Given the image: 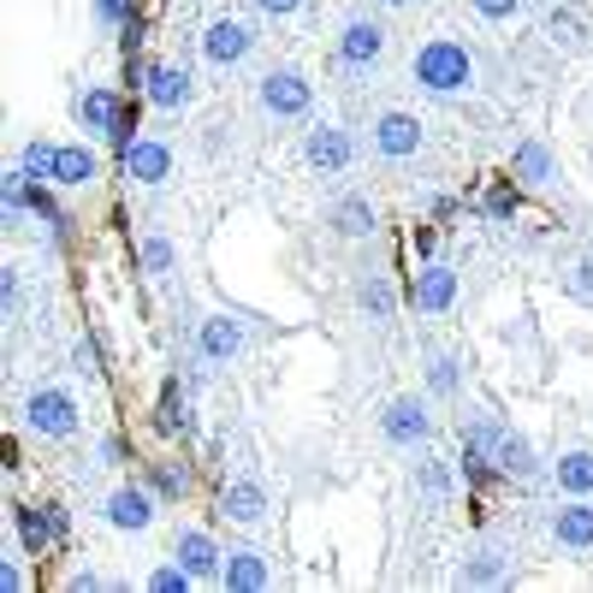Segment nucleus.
Wrapping results in <instances>:
<instances>
[{
    "instance_id": "39",
    "label": "nucleus",
    "mask_w": 593,
    "mask_h": 593,
    "mask_svg": "<svg viewBox=\"0 0 593 593\" xmlns=\"http://www.w3.org/2000/svg\"><path fill=\"white\" fill-rule=\"evenodd\" d=\"M255 7H262V12H267V19H285V12H297V7H303V0H255Z\"/></svg>"
},
{
    "instance_id": "40",
    "label": "nucleus",
    "mask_w": 593,
    "mask_h": 593,
    "mask_svg": "<svg viewBox=\"0 0 593 593\" xmlns=\"http://www.w3.org/2000/svg\"><path fill=\"white\" fill-rule=\"evenodd\" d=\"M0 588H7V593H19V588H24V570H19V563H7V575H0Z\"/></svg>"
},
{
    "instance_id": "14",
    "label": "nucleus",
    "mask_w": 593,
    "mask_h": 593,
    "mask_svg": "<svg viewBox=\"0 0 593 593\" xmlns=\"http://www.w3.org/2000/svg\"><path fill=\"white\" fill-rule=\"evenodd\" d=\"M511 172H516L523 184H534V191H540V184L558 179V161H552V149H546L540 137H523V142H516V155H511Z\"/></svg>"
},
{
    "instance_id": "29",
    "label": "nucleus",
    "mask_w": 593,
    "mask_h": 593,
    "mask_svg": "<svg viewBox=\"0 0 593 593\" xmlns=\"http://www.w3.org/2000/svg\"><path fill=\"white\" fill-rule=\"evenodd\" d=\"M191 582H196V575L184 570V563H161V570L149 575V588H155V593H184Z\"/></svg>"
},
{
    "instance_id": "28",
    "label": "nucleus",
    "mask_w": 593,
    "mask_h": 593,
    "mask_svg": "<svg viewBox=\"0 0 593 593\" xmlns=\"http://www.w3.org/2000/svg\"><path fill=\"white\" fill-rule=\"evenodd\" d=\"M54 161H60L54 142H31V149H24V172H31V179H48L54 184Z\"/></svg>"
},
{
    "instance_id": "12",
    "label": "nucleus",
    "mask_w": 593,
    "mask_h": 593,
    "mask_svg": "<svg viewBox=\"0 0 593 593\" xmlns=\"http://www.w3.org/2000/svg\"><path fill=\"white\" fill-rule=\"evenodd\" d=\"M493 469L499 475H516V481H540V457H534L528 452V440H523V433H511V427H504L499 433V445H493Z\"/></svg>"
},
{
    "instance_id": "38",
    "label": "nucleus",
    "mask_w": 593,
    "mask_h": 593,
    "mask_svg": "<svg viewBox=\"0 0 593 593\" xmlns=\"http://www.w3.org/2000/svg\"><path fill=\"white\" fill-rule=\"evenodd\" d=\"M570 292L593 303V255H588V262H575V267H570Z\"/></svg>"
},
{
    "instance_id": "8",
    "label": "nucleus",
    "mask_w": 593,
    "mask_h": 593,
    "mask_svg": "<svg viewBox=\"0 0 593 593\" xmlns=\"http://www.w3.org/2000/svg\"><path fill=\"white\" fill-rule=\"evenodd\" d=\"M142 90H149V101H155L161 113H179V107H191V95H196V78H191L184 66H155Z\"/></svg>"
},
{
    "instance_id": "19",
    "label": "nucleus",
    "mask_w": 593,
    "mask_h": 593,
    "mask_svg": "<svg viewBox=\"0 0 593 593\" xmlns=\"http://www.w3.org/2000/svg\"><path fill=\"white\" fill-rule=\"evenodd\" d=\"M220 511L231 516V523L250 528V523H262V516H267V493L255 481H231V487H220Z\"/></svg>"
},
{
    "instance_id": "5",
    "label": "nucleus",
    "mask_w": 593,
    "mask_h": 593,
    "mask_svg": "<svg viewBox=\"0 0 593 593\" xmlns=\"http://www.w3.org/2000/svg\"><path fill=\"white\" fill-rule=\"evenodd\" d=\"M374 149H380L386 161H410V155L422 149V119H415V113H380V119H374Z\"/></svg>"
},
{
    "instance_id": "1",
    "label": "nucleus",
    "mask_w": 593,
    "mask_h": 593,
    "mask_svg": "<svg viewBox=\"0 0 593 593\" xmlns=\"http://www.w3.org/2000/svg\"><path fill=\"white\" fill-rule=\"evenodd\" d=\"M415 83H422L427 95L452 101V95H469L475 90V54L463 48L457 36H433L415 48Z\"/></svg>"
},
{
    "instance_id": "34",
    "label": "nucleus",
    "mask_w": 593,
    "mask_h": 593,
    "mask_svg": "<svg viewBox=\"0 0 593 593\" xmlns=\"http://www.w3.org/2000/svg\"><path fill=\"white\" fill-rule=\"evenodd\" d=\"M546 36L563 42V48H575V42H582V31H575V19H570V12H552V19H546Z\"/></svg>"
},
{
    "instance_id": "9",
    "label": "nucleus",
    "mask_w": 593,
    "mask_h": 593,
    "mask_svg": "<svg viewBox=\"0 0 593 593\" xmlns=\"http://www.w3.org/2000/svg\"><path fill=\"white\" fill-rule=\"evenodd\" d=\"M552 540L570 552H593V499H570L563 511H552Z\"/></svg>"
},
{
    "instance_id": "23",
    "label": "nucleus",
    "mask_w": 593,
    "mask_h": 593,
    "mask_svg": "<svg viewBox=\"0 0 593 593\" xmlns=\"http://www.w3.org/2000/svg\"><path fill=\"white\" fill-rule=\"evenodd\" d=\"M78 119H83V132H107V137H113V125L125 119V113H119V95H113V90H83V95H78Z\"/></svg>"
},
{
    "instance_id": "6",
    "label": "nucleus",
    "mask_w": 593,
    "mask_h": 593,
    "mask_svg": "<svg viewBox=\"0 0 593 593\" xmlns=\"http://www.w3.org/2000/svg\"><path fill=\"white\" fill-rule=\"evenodd\" d=\"M386 54V24L380 19H351L339 31V60L344 66H374Z\"/></svg>"
},
{
    "instance_id": "25",
    "label": "nucleus",
    "mask_w": 593,
    "mask_h": 593,
    "mask_svg": "<svg viewBox=\"0 0 593 593\" xmlns=\"http://www.w3.org/2000/svg\"><path fill=\"white\" fill-rule=\"evenodd\" d=\"M332 226H339V238H368V231H374V202L368 196L332 202Z\"/></svg>"
},
{
    "instance_id": "15",
    "label": "nucleus",
    "mask_w": 593,
    "mask_h": 593,
    "mask_svg": "<svg viewBox=\"0 0 593 593\" xmlns=\"http://www.w3.org/2000/svg\"><path fill=\"white\" fill-rule=\"evenodd\" d=\"M303 155H309V167H321V172H344L351 167V137H344L339 125H321V132H309Z\"/></svg>"
},
{
    "instance_id": "10",
    "label": "nucleus",
    "mask_w": 593,
    "mask_h": 593,
    "mask_svg": "<svg viewBox=\"0 0 593 593\" xmlns=\"http://www.w3.org/2000/svg\"><path fill=\"white\" fill-rule=\"evenodd\" d=\"M457 303V273L445 262H427L422 273H415V309L422 315H445Z\"/></svg>"
},
{
    "instance_id": "16",
    "label": "nucleus",
    "mask_w": 593,
    "mask_h": 593,
    "mask_svg": "<svg viewBox=\"0 0 593 593\" xmlns=\"http://www.w3.org/2000/svg\"><path fill=\"white\" fill-rule=\"evenodd\" d=\"M552 481H558V493H570V499H593V452H558L552 463Z\"/></svg>"
},
{
    "instance_id": "26",
    "label": "nucleus",
    "mask_w": 593,
    "mask_h": 593,
    "mask_svg": "<svg viewBox=\"0 0 593 593\" xmlns=\"http://www.w3.org/2000/svg\"><path fill=\"white\" fill-rule=\"evenodd\" d=\"M363 315L368 321H392V285H386V273H368L363 280Z\"/></svg>"
},
{
    "instance_id": "13",
    "label": "nucleus",
    "mask_w": 593,
    "mask_h": 593,
    "mask_svg": "<svg viewBox=\"0 0 593 593\" xmlns=\"http://www.w3.org/2000/svg\"><path fill=\"white\" fill-rule=\"evenodd\" d=\"M125 172H132L137 184H161L172 172V149H167V142H155V137H137L132 149H125Z\"/></svg>"
},
{
    "instance_id": "35",
    "label": "nucleus",
    "mask_w": 593,
    "mask_h": 593,
    "mask_svg": "<svg viewBox=\"0 0 593 593\" xmlns=\"http://www.w3.org/2000/svg\"><path fill=\"white\" fill-rule=\"evenodd\" d=\"M71 363H78V374H83V380H95V363H101V356H95V339H78V344H71Z\"/></svg>"
},
{
    "instance_id": "24",
    "label": "nucleus",
    "mask_w": 593,
    "mask_h": 593,
    "mask_svg": "<svg viewBox=\"0 0 593 593\" xmlns=\"http://www.w3.org/2000/svg\"><path fill=\"white\" fill-rule=\"evenodd\" d=\"M60 534H66L60 511H31V504H24V511H19V540L31 546V552H48V546L60 540Z\"/></svg>"
},
{
    "instance_id": "11",
    "label": "nucleus",
    "mask_w": 593,
    "mask_h": 593,
    "mask_svg": "<svg viewBox=\"0 0 593 593\" xmlns=\"http://www.w3.org/2000/svg\"><path fill=\"white\" fill-rule=\"evenodd\" d=\"M196 351H202V363H231V356L243 351V321H231V315H214V321H202Z\"/></svg>"
},
{
    "instance_id": "20",
    "label": "nucleus",
    "mask_w": 593,
    "mask_h": 593,
    "mask_svg": "<svg viewBox=\"0 0 593 593\" xmlns=\"http://www.w3.org/2000/svg\"><path fill=\"white\" fill-rule=\"evenodd\" d=\"M457 582L463 588H499V582H511V558H504L499 546H481V552H469V563L457 570Z\"/></svg>"
},
{
    "instance_id": "21",
    "label": "nucleus",
    "mask_w": 593,
    "mask_h": 593,
    "mask_svg": "<svg viewBox=\"0 0 593 593\" xmlns=\"http://www.w3.org/2000/svg\"><path fill=\"white\" fill-rule=\"evenodd\" d=\"M95 149H83V142H66L60 149V161H54V184H66V191H83V184H95Z\"/></svg>"
},
{
    "instance_id": "27",
    "label": "nucleus",
    "mask_w": 593,
    "mask_h": 593,
    "mask_svg": "<svg viewBox=\"0 0 593 593\" xmlns=\"http://www.w3.org/2000/svg\"><path fill=\"white\" fill-rule=\"evenodd\" d=\"M415 481H422V493H427L433 504L452 499V469H445L440 457H422V463H415Z\"/></svg>"
},
{
    "instance_id": "31",
    "label": "nucleus",
    "mask_w": 593,
    "mask_h": 593,
    "mask_svg": "<svg viewBox=\"0 0 593 593\" xmlns=\"http://www.w3.org/2000/svg\"><path fill=\"white\" fill-rule=\"evenodd\" d=\"M481 208H487V220H516V191H511V184H499V191H487V202H481Z\"/></svg>"
},
{
    "instance_id": "32",
    "label": "nucleus",
    "mask_w": 593,
    "mask_h": 593,
    "mask_svg": "<svg viewBox=\"0 0 593 593\" xmlns=\"http://www.w3.org/2000/svg\"><path fill=\"white\" fill-rule=\"evenodd\" d=\"M149 487H155L161 499H184V487H191V481H184V469H167V463H161V469L149 475Z\"/></svg>"
},
{
    "instance_id": "17",
    "label": "nucleus",
    "mask_w": 593,
    "mask_h": 593,
    "mask_svg": "<svg viewBox=\"0 0 593 593\" xmlns=\"http://www.w3.org/2000/svg\"><path fill=\"white\" fill-rule=\"evenodd\" d=\"M107 523H113V528H132V534L149 528V523H155V499L142 493V487H119V493L107 499Z\"/></svg>"
},
{
    "instance_id": "18",
    "label": "nucleus",
    "mask_w": 593,
    "mask_h": 593,
    "mask_svg": "<svg viewBox=\"0 0 593 593\" xmlns=\"http://www.w3.org/2000/svg\"><path fill=\"white\" fill-rule=\"evenodd\" d=\"M220 575H226V588H231V593H262V588L273 582V575H267V558H262V552H226Z\"/></svg>"
},
{
    "instance_id": "22",
    "label": "nucleus",
    "mask_w": 593,
    "mask_h": 593,
    "mask_svg": "<svg viewBox=\"0 0 593 593\" xmlns=\"http://www.w3.org/2000/svg\"><path fill=\"white\" fill-rule=\"evenodd\" d=\"M172 558H179L191 575H220V552H214V540L202 528H184L179 546H172Z\"/></svg>"
},
{
    "instance_id": "33",
    "label": "nucleus",
    "mask_w": 593,
    "mask_h": 593,
    "mask_svg": "<svg viewBox=\"0 0 593 593\" xmlns=\"http://www.w3.org/2000/svg\"><path fill=\"white\" fill-rule=\"evenodd\" d=\"M142 267H149V273H172V243L167 238H142Z\"/></svg>"
},
{
    "instance_id": "37",
    "label": "nucleus",
    "mask_w": 593,
    "mask_h": 593,
    "mask_svg": "<svg viewBox=\"0 0 593 593\" xmlns=\"http://www.w3.org/2000/svg\"><path fill=\"white\" fill-rule=\"evenodd\" d=\"M475 12H481V19H493V24H504V19H516V12H523V0H475Z\"/></svg>"
},
{
    "instance_id": "7",
    "label": "nucleus",
    "mask_w": 593,
    "mask_h": 593,
    "mask_svg": "<svg viewBox=\"0 0 593 593\" xmlns=\"http://www.w3.org/2000/svg\"><path fill=\"white\" fill-rule=\"evenodd\" d=\"M243 54H250V31H243L238 19H214L208 31H202V60L208 66H238Z\"/></svg>"
},
{
    "instance_id": "41",
    "label": "nucleus",
    "mask_w": 593,
    "mask_h": 593,
    "mask_svg": "<svg viewBox=\"0 0 593 593\" xmlns=\"http://www.w3.org/2000/svg\"><path fill=\"white\" fill-rule=\"evenodd\" d=\"M380 7H415V0H380Z\"/></svg>"
},
{
    "instance_id": "4",
    "label": "nucleus",
    "mask_w": 593,
    "mask_h": 593,
    "mask_svg": "<svg viewBox=\"0 0 593 593\" xmlns=\"http://www.w3.org/2000/svg\"><path fill=\"white\" fill-rule=\"evenodd\" d=\"M309 101H315V90L297 78V71H267L262 78V107L273 113V119H303Z\"/></svg>"
},
{
    "instance_id": "3",
    "label": "nucleus",
    "mask_w": 593,
    "mask_h": 593,
    "mask_svg": "<svg viewBox=\"0 0 593 593\" xmlns=\"http://www.w3.org/2000/svg\"><path fill=\"white\" fill-rule=\"evenodd\" d=\"M380 433L392 445H403V452H415V445L433 440V422H427V410L415 398H392V403H386V415H380Z\"/></svg>"
},
{
    "instance_id": "30",
    "label": "nucleus",
    "mask_w": 593,
    "mask_h": 593,
    "mask_svg": "<svg viewBox=\"0 0 593 593\" xmlns=\"http://www.w3.org/2000/svg\"><path fill=\"white\" fill-rule=\"evenodd\" d=\"M427 386H433L440 398L457 392V363H452V356H433V363H427Z\"/></svg>"
},
{
    "instance_id": "36",
    "label": "nucleus",
    "mask_w": 593,
    "mask_h": 593,
    "mask_svg": "<svg viewBox=\"0 0 593 593\" xmlns=\"http://www.w3.org/2000/svg\"><path fill=\"white\" fill-rule=\"evenodd\" d=\"M95 19L101 24H132L137 12H132V0H95Z\"/></svg>"
},
{
    "instance_id": "2",
    "label": "nucleus",
    "mask_w": 593,
    "mask_h": 593,
    "mask_svg": "<svg viewBox=\"0 0 593 593\" xmlns=\"http://www.w3.org/2000/svg\"><path fill=\"white\" fill-rule=\"evenodd\" d=\"M24 422L36 433H48V440H71V433H78V398L60 392V386H36V392L24 398Z\"/></svg>"
}]
</instances>
